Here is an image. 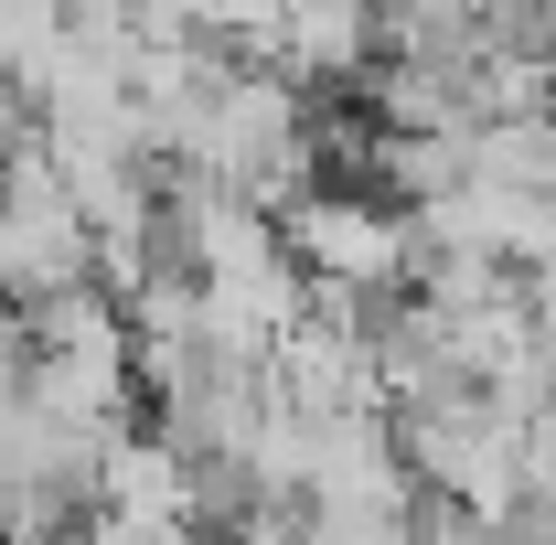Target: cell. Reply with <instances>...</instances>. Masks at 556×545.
<instances>
[{
    "instance_id": "obj_1",
    "label": "cell",
    "mask_w": 556,
    "mask_h": 545,
    "mask_svg": "<svg viewBox=\"0 0 556 545\" xmlns=\"http://www.w3.org/2000/svg\"><path fill=\"white\" fill-rule=\"evenodd\" d=\"M278 236L311 278H353V289H407L417 278V204L375 193V182H311L278 204Z\"/></svg>"
}]
</instances>
